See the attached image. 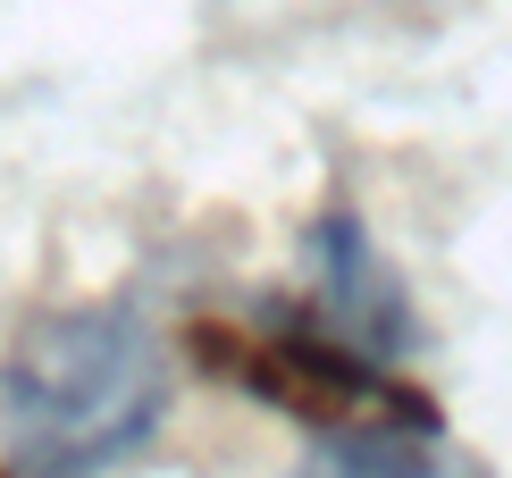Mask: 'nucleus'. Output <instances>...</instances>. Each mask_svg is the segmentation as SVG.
<instances>
[{
	"instance_id": "nucleus-4",
	"label": "nucleus",
	"mask_w": 512,
	"mask_h": 478,
	"mask_svg": "<svg viewBox=\"0 0 512 478\" xmlns=\"http://www.w3.org/2000/svg\"><path fill=\"white\" fill-rule=\"evenodd\" d=\"M303 478H454L437 462V420H361L319 437Z\"/></svg>"
},
{
	"instance_id": "nucleus-1",
	"label": "nucleus",
	"mask_w": 512,
	"mask_h": 478,
	"mask_svg": "<svg viewBox=\"0 0 512 478\" xmlns=\"http://www.w3.org/2000/svg\"><path fill=\"white\" fill-rule=\"evenodd\" d=\"M168 420V353L143 302L42 311L0 361V437L17 478H101Z\"/></svg>"
},
{
	"instance_id": "nucleus-3",
	"label": "nucleus",
	"mask_w": 512,
	"mask_h": 478,
	"mask_svg": "<svg viewBox=\"0 0 512 478\" xmlns=\"http://www.w3.org/2000/svg\"><path fill=\"white\" fill-rule=\"evenodd\" d=\"M303 260H311V319L336 344H353V353L378 361V369H403L420 353L412 286L395 277V260L378 252V235H370V219H361L353 202H328L311 219Z\"/></svg>"
},
{
	"instance_id": "nucleus-5",
	"label": "nucleus",
	"mask_w": 512,
	"mask_h": 478,
	"mask_svg": "<svg viewBox=\"0 0 512 478\" xmlns=\"http://www.w3.org/2000/svg\"><path fill=\"white\" fill-rule=\"evenodd\" d=\"M0 478H17V470H0Z\"/></svg>"
},
{
	"instance_id": "nucleus-2",
	"label": "nucleus",
	"mask_w": 512,
	"mask_h": 478,
	"mask_svg": "<svg viewBox=\"0 0 512 478\" xmlns=\"http://www.w3.org/2000/svg\"><path fill=\"white\" fill-rule=\"evenodd\" d=\"M202 361L219 378H236L244 395H261L277 411H294L303 428L336 437V428H361V420H437L420 395H403L395 369L361 361L353 344H336L319 319H269V328H202Z\"/></svg>"
}]
</instances>
